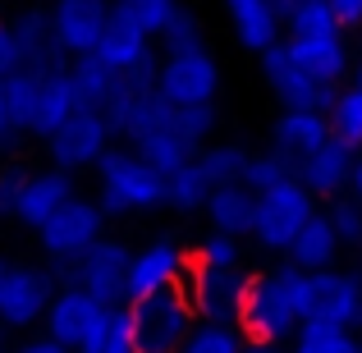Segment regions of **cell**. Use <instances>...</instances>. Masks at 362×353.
Here are the masks:
<instances>
[{
    "instance_id": "5",
    "label": "cell",
    "mask_w": 362,
    "mask_h": 353,
    "mask_svg": "<svg viewBox=\"0 0 362 353\" xmlns=\"http://www.w3.org/2000/svg\"><path fill=\"white\" fill-rule=\"evenodd\" d=\"M55 275L33 262H5L0 271V330H33L46 321L55 299Z\"/></svg>"
},
{
    "instance_id": "37",
    "label": "cell",
    "mask_w": 362,
    "mask_h": 353,
    "mask_svg": "<svg viewBox=\"0 0 362 353\" xmlns=\"http://www.w3.org/2000/svg\"><path fill=\"white\" fill-rule=\"evenodd\" d=\"M160 46H165V55L202 51V23H197V18L188 14L184 5H179V14L170 18V28H165V33H160Z\"/></svg>"
},
{
    "instance_id": "48",
    "label": "cell",
    "mask_w": 362,
    "mask_h": 353,
    "mask_svg": "<svg viewBox=\"0 0 362 353\" xmlns=\"http://www.w3.org/2000/svg\"><path fill=\"white\" fill-rule=\"evenodd\" d=\"M0 212H5V197H0Z\"/></svg>"
},
{
    "instance_id": "4",
    "label": "cell",
    "mask_w": 362,
    "mask_h": 353,
    "mask_svg": "<svg viewBox=\"0 0 362 353\" xmlns=\"http://www.w3.org/2000/svg\"><path fill=\"white\" fill-rule=\"evenodd\" d=\"M247 284H252V275L239 271V266H197L193 262L184 275V294L193 303V317L216 321V326H239Z\"/></svg>"
},
{
    "instance_id": "23",
    "label": "cell",
    "mask_w": 362,
    "mask_h": 353,
    "mask_svg": "<svg viewBox=\"0 0 362 353\" xmlns=\"http://www.w3.org/2000/svg\"><path fill=\"white\" fill-rule=\"evenodd\" d=\"M69 83H74V101L78 110H106L119 92V74L106 69L97 55H83V60H69Z\"/></svg>"
},
{
    "instance_id": "45",
    "label": "cell",
    "mask_w": 362,
    "mask_h": 353,
    "mask_svg": "<svg viewBox=\"0 0 362 353\" xmlns=\"http://www.w3.org/2000/svg\"><path fill=\"white\" fill-rule=\"evenodd\" d=\"M266 5H271V14H275V18H280V14H284V18H289V14H293V9H298V5H303V0H266Z\"/></svg>"
},
{
    "instance_id": "42",
    "label": "cell",
    "mask_w": 362,
    "mask_h": 353,
    "mask_svg": "<svg viewBox=\"0 0 362 353\" xmlns=\"http://www.w3.org/2000/svg\"><path fill=\"white\" fill-rule=\"evenodd\" d=\"M9 353H74V349H64L60 340H51L46 330H33V335H23Z\"/></svg>"
},
{
    "instance_id": "2",
    "label": "cell",
    "mask_w": 362,
    "mask_h": 353,
    "mask_svg": "<svg viewBox=\"0 0 362 353\" xmlns=\"http://www.w3.org/2000/svg\"><path fill=\"white\" fill-rule=\"evenodd\" d=\"M165 202V175L151 170L133 147H110L97 161V207L101 216H133Z\"/></svg>"
},
{
    "instance_id": "16",
    "label": "cell",
    "mask_w": 362,
    "mask_h": 353,
    "mask_svg": "<svg viewBox=\"0 0 362 353\" xmlns=\"http://www.w3.org/2000/svg\"><path fill=\"white\" fill-rule=\"evenodd\" d=\"M354 170H358V151L344 147L339 138H326L317 151L298 161V184L312 197H339L344 188H354Z\"/></svg>"
},
{
    "instance_id": "28",
    "label": "cell",
    "mask_w": 362,
    "mask_h": 353,
    "mask_svg": "<svg viewBox=\"0 0 362 353\" xmlns=\"http://www.w3.org/2000/svg\"><path fill=\"white\" fill-rule=\"evenodd\" d=\"M330 138H339L344 147H362V64L354 74V83H349L344 92H339V101L330 106Z\"/></svg>"
},
{
    "instance_id": "44",
    "label": "cell",
    "mask_w": 362,
    "mask_h": 353,
    "mask_svg": "<svg viewBox=\"0 0 362 353\" xmlns=\"http://www.w3.org/2000/svg\"><path fill=\"white\" fill-rule=\"evenodd\" d=\"M243 353H289V349H284V345H266V340H247Z\"/></svg>"
},
{
    "instance_id": "14",
    "label": "cell",
    "mask_w": 362,
    "mask_h": 353,
    "mask_svg": "<svg viewBox=\"0 0 362 353\" xmlns=\"http://www.w3.org/2000/svg\"><path fill=\"white\" fill-rule=\"evenodd\" d=\"M106 312H110V308H101V303L88 299L83 289L60 284V289H55V299H51V308H46L42 330H46L51 340H60L64 349L78 353L92 335H97V326H101V317H106Z\"/></svg>"
},
{
    "instance_id": "6",
    "label": "cell",
    "mask_w": 362,
    "mask_h": 353,
    "mask_svg": "<svg viewBox=\"0 0 362 353\" xmlns=\"http://www.w3.org/2000/svg\"><path fill=\"white\" fill-rule=\"evenodd\" d=\"M129 262H133V253L119 238H101L74 266H64V275H69L74 289L97 299L101 308H129Z\"/></svg>"
},
{
    "instance_id": "24",
    "label": "cell",
    "mask_w": 362,
    "mask_h": 353,
    "mask_svg": "<svg viewBox=\"0 0 362 353\" xmlns=\"http://www.w3.org/2000/svg\"><path fill=\"white\" fill-rule=\"evenodd\" d=\"M335 253H339V234H335V225H330V216H312L308 230H303V234L289 243V262L298 266L303 275L330 271Z\"/></svg>"
},
{
    "instance_id": "9",
    "label": "cell",
    "mask_w": 362,
    "mask_h": 353,
    "mask_svg": "<svg viewBox=\"0 0 362 353\" xmlns=\"http://www.w3.org/2000/svg\"><path fill=\"white\" fill-rule=\"evenodd\" d=\"M110 138H115V133H110L106 115H97V110H74V115L46 138V161H51V170H60V175L97 170V161L115 147Z\"/></svg>"
},
{
    "instance_id": "7",
    "label": "cell",
    "mask_w": 362,
    "mask_h": 353,
    "mask_svg": "<svg viewBox=\"0 0 362 353\" xmlns=\"http://www.w3.org/2000/svg\"><path fill=\"white\" fill-rule=\"evenodd\" d=\"M312 216H317V197H312L298 179H284V184L257 193V225H252V234H257L262 248H284V253H289V243L308 230Z\"/></svg>"
},
{
    "instance_id": "39",
    "label": "cell",
    "mask_w": 362,
    "mask_h": 353,
    "mask_svg": "<svg viewBox=\"0 0 362 353\" xmlns=\"http://www.w3.org/2000/svg\"><path fill=\"white\" fill-rule=\"evenodd\" d=\"M193 262L197 266H239V238H230V234H202L197 238V248H193Z\"/></svg>"
},
{
    "instance_id": "29",
    "label": "cell",
    "mask_w": 362,
    "mask_h": 353,
    "mask_svg": "<svg viewBox=\"0 0 362 353\" xmlns=\"http://www.w3.org/2000/svg\"><path fill=\"white\" fill-rule=\"evenodd\" d=\"M284 179H298V156H289V151H257V156H247V170H243V188H252V193H266V188L284 184Z\"/></svg>"
},
{
    "instance_id": "11",
    "label": "cell",
    "mask_w": 362,
    "mask_h": 353,
    "mask_svg": "<svg viewBox=\"0 0 362 353\" xmlns=\"http://www.w3.org/2000/svg\"><path fill=\"white\" fill-rule=\"evenodd\" d=\"M51 23V42L64 60H83L97 51L101 33L110 23V0H51L46 9Z\"/></svg>"
},
{
    "instance_id": "13",
    "label": "cell",
    "mask_w": 362,
    "mask_h": 353,
    "mask_svg": "<svg viewBox=\"0 0 362 353\" xmlns=\"http://www.w3.org/2000/svg\"><path fill=\"white\" fill-rule=\"evenodd\" d=\"M188 266H193V253H184L175 238H156V243L138 248L133 262H129V303L184 284Z\"/></svg>"
},
{
    "instance_id": "19",
    "label": "cell",
    "mask_w": 362,
    "mask_h": 353,
    "mask_svg": "<svg viewBox=\"0 0 362 353\" xmlns=\"http://www.w3.org/2000/svg\"><path fill=\"white\" fill-rule=\"evenodd\" d=\"M92 55L115 74H133V69H142V64H151V37L138 33L124 14L110 9V23H106V33H101V42H97Z\"/></svg>"
},
{
    "instance_id": "36",
    "label": "cell",
    "mask_w": 362,
    "mask_h": 353,
    "mask_svg": "<svg viewBox=\"0 0 362 353\" xmlns=\"http://www.w3.org/2000/svg\"><path fill=\"white\" fill-rule=\"evenodd\" d=\"M289 37H303V42H312V37H339V18L330 9V0H303L289 14Z\"/></svg>"
},
{
    "instance_id": "38",
    "label": "cell",
    "mask_w": 362,
    "mask_h": 353,
    "mask_svg": "<svg viewBox=\"0 0 362 353\" xmlns=\"http://www.w3.org/2000/svg\"><path fill=\"white\" fill-rule=\"evenodd\" d=\"M170 129L179 133V138L188 142V147H202L206 142V133L216 129V106H188V110H175V115H170Z\"/></svg>"
},
{
    "instance_id": "35",
    "label": "cell",
    "mask_w": 362,
    "mask_h": 353,
    "mask_svg": "<svg viewBox=\"0 0 362 353\" xmlns=\"http://www.w3.org/2000/svg\"><path fill=\"white\" fill-rule=\"evenodd\" d=\"M247 335L239 326H216V321H197L193 330H188L184 349L179 353H243Z\"/></svg>"
},
{
    "instance_id": "17",
    "label": "cell",
    "mask_w": 362,
    "mask_h": 353,
    "mask_svg": "<svg viewBox=\"0 0 362 353\" xmlns=\"http://www.w3.org/2000/svg\"><path fill=\"white\" fill-rule=\"evenodd\" d=\"M37 83H42V69H18L0 79V151H14L33 133Z\"/></svg>"
},
{
    "instance_id": "46",
    "label": "cell",
    "mask_w": 362,
    "mask_h": 353,
    "mask_svg": "<svg viewBox=\"0 0 362 353\" xmlns=\"http://www.w3.org/2000/svg\"><path fill=\"white\" fill-rule=\"evenodd\" d=\"M354 202L362 207V161H358V170H354Z\"/></svg>"
},
{
    "instance_id": "32",
    "label": "cell",
    "mask_w": 362,
    "mask_h": 353,
    "mask_svg": "<svg viewBox=\"0 0 362 353\" xmlns=\"http://www.w3.org/2000/svg\"><path fill=\"white\" fill-rule=\"evenodd\" d=\"M197 166L206 170L216 188L225 184H243V170H247V151L234 147V142H216V147H202L197 151Z\"/></svg>"
},
{
    "instance_id": "20",
    "label": "cell",
    "mask_w": 362,
    "mask_h": 353,
    "mask_svg": "<svg viewBox=\"0 0 362 353\" xmlns=\"http://www.w3.org/2000/svg\"><path fill=\"white\" fill-rule=\"evenodd\" d=\"M78 110L74 101V83H69V64L60 69H42V83H37V106H33V133L28 138H51L64 120Z\"/></svg>"
},
{
    "instance_id": "47",
    "label": "cell",
    "mask_w": 362,
    "mask_h": 353,
    "mask_svg": "<svg viewBox=\"0 0 362 353\" xmlns=\"http://www.w3.org/2000/svg\"><path fill=\"white\" fill-rule=\"evenodd\" d=\"M0 353H9V345H5V330H0Z\"/></svg>"
},
{
    "instance_id": "40",
    "label": "cell",
    "mask_w": 362,
    "mask_h": 353,
    "mask_svg": "<svg viewBox=\"0 0 362 353\" xmlns=\"http://www.w3.org/2000/svg\"><path fill=\"white\" fill-rule=\"evenodd\" d=\"M330 225H335L339 243H362V207L354 197H335V207H330Z\"/></svg>"
},
{
    "instance_id": "33",
    "label": "cell",
    "mask_w": 362,
    "mask_h": 353,
    "mask_svg": "<svg viewBox=\"0 0 362 353\" xmlns=\"http://www.w3.org/2000/svg\"><path fill=\"white\" fill-rule=\"evenodd\" d=\"M289 353H358V340H354V330L303 321L298 335H293V345H289Z\"/></svg>"
},
{
    "instance_id": "1",
    "label": "cell",
    "mask_w": 362,
    "mask_h": 353,
    "mask_svg": "<svg viewBox=\"0 0 362 353\" xmlns=\"http://www.w3.org/2000/svg\"><path fill=\"white\" fill-rule=\"evenodd\" d=\"M303 299H308V275L298 266H266L247 284L239 330L247 340H266V345H293L303 326Z\"/></svg>"
},
{
    "instance_id": "18",
    "label": "cell",
    "mask_w": 362,
    "mask_h": 353,
    "mask_svg": "<svg viewBox=\"0 0 362 353\" xmlns=\"http://www.w3.org/2000/svg\"><path fill=\"white\" fill-rule=\"evenodd\" d=\"M262 69H266V83L275 88V97L284 101V110H317L321 83H312L308 69L289 55V42H275L271 51H262Z\"/></svg>"
},
{
    "instance_id": "25",
    "label": "cell",
    "mask_w": 362,
    "mask_h": 353,
    "mask_svg": "<svg viewBox=\"0 0 362 353\" xmlns=\"http://www.w3.org/2000/svg\"><path fill=\"white\" fill-rule=\"evenodd\" d=\"M326 138H330V120L321 110H284L280 124H275V147L298 156V161L308 151H317Z\"/></svg>"
},
{
    "instance_id": "22",
    "label": "cell",
    "mask_w": 362,
    "mask_h": 353,
    "mask_svg": "<svg viewBox=\"0 0 362 353\" xmlns=\"http://www.w3.org/2000/svg\"><path fill=\"white\" fill-rule=\"evenodd\" d=\"M206 216H211V230L216 234H230V238L252 234V225H257V193H252V188H243V184H225V188H216V193H211Z\"/></svg>"
},
{
    "instance_id": "43",
    "label": "cell",
    "mask_w": 362,
    "mask_h": 353,
    "mask_svg": "<svg viewBox=\"0 0 362 353\" xmlns=\"http://www.w3.org/2000/svg\"><path fill=\"white\" fill-rule=\"evenodd\" d=\"M330 9H335L339 28H358L362 23V0H330Z\"/></svg>"
},
{
    "instance_id": "49",
    "label": "cell",
    "mask_w": 362,
    "mask_h": 353,
    "mask_svg": "<svg viewBox=\"0 0 362 353\" xmlns=\"http://www.w3.org/2000/svg\"><path fill=\"white\" fill-rule=\"evenodd\" d=\"M358 353H362V340H358Z\"/></svg>"
},
{
    "instance_id": "31",
    "label": "cell",
    "mask_w": 362,
    "mask_h": 353,
    "mask_svg": "<svg viewBox=\"0 0 362 353\" xmlns=\"http://www.w3.org/2000/svg\"><path fill=\"white\" fill-rule=\"evenodd\" d=\"M110 9L124 14L138 33L147 37H160L170 28V18L179 14V0H110Z\"/></svg>"
},
{
    "instance_id": "8",
    "label": "cell",
    "mask_w": 362,
    "mask_h": 353,
    "mask_svg": "<svg viewBox=\"0 0 362 353\" xmlns=\"http://www.w3.org/2000/svg\"><path fill=\"white\" fill-rule=\"evenodd\" d=\"M216 88H221V64L206 51H184V55H165L156 64V92L170 110H188V106H211Z\"/></svg>"
},
{
    "instance_id": "34",
    "label": "cell",
    "mask_w": 362,
    "mask_h": 353,
    "mask_svg": "<svg viewBox=\"0 0 362 353\" xmlns=\"http://www.w3.org/2000/svg\"><path fill=\"white\" fill-rule=\"evenodd\" d=\"M78 353H138V345H133V326H129V308H110L106 317H101L97 335H92Z\"/></svg>"
},
{
    "instance_id": "10",
    "label": "cell",
    "mask_w": 362,
    "mask_h": 353,
    "mask_svg": "<svg viewBox=\"0 0 362 353\" xmlns=\"http://www.w3.org/2000/svg\"><path fill=\"white\" fill-rule=\"evenodd\" d=\"M101 230H106L101 207L92 202V197H74V202H64L60 212H55L51 221L37 230V243H42V253L51 257V262L74 266L92 243H101V238H106Z\"/></svg>"
},
{
    "instance_id": "30",
    "label": "cell",
    "mask_w": 362,
    "mask_h": 353,
    "mask_svg": "<svg viewBox=\"0 0 362 353\" xmlns=\"http://www.w3.org/2000/svg\"><path fill=\"white\" fill-rule=\"evenodd\" d=\"M133 151H138V156L147 161L151 170H160V175H175L179 166H188V161L197 156V151L188 147V142L179 138L175 129H160V133H151V138H142Z\"/></svg>"
},
{
    "instance_id": "41",
    "label": "cell",
    "mask_w": 362,
    "mask_h": 353,
    "mask_svg": "<svg viewBox=\"0 0 362 353\" xmlns=\"http://www.w3.org/2000/svg\"><path fill=\"white\" fill-rule=\"evenodd\" d=\"M18 69H23V46H18V37H14V23L0 14V79H9V74H18Z\"/></svg>"
},
{
    "instance_id": "15",
    "label": "cell",
    "mask_w": 362,
    "mask_h": 353,
    "mask_svg": "<svg viewBox=\"0 0 362 353\" xmlns=\"http://www.w3.org/2000/svg\"><path fill=\"white\" fill-rule=\"evenodd\" d=\"M74 197H78L74 193V175H60V170H28L9 216H14L18 225H28V230H42V225L51 221L64 202H74Z\"/></svg>"
},
{
    "instance_id": "26",
    "label": "cell",
    "mask_w": 362,
    "mask_h": 353,
    "mask_svg": "<svg viewBox=\"0 0 362 353\" xmlns=\"http://www.w3.org/2000/svg\"><path fill=\"white\" fill-rule=\"evenodd\" d=\"M230 18H234V37L247 51H271L280 42V18L271 14L266 0H230Z\"/></svg>"
},
{
    "instance_id": "50",
    "label": "cell",
    "mask_w": 362,
    "mask_h": 353,
    "mask_svg": "<svg viewBox=\"0 0 362 353\" xmlns=\"http://www.w3.org/2000/svg\"><path fill=\"white\" fill-rule=\"evenodd\" d=\"M0 271H5V262H0Z\"/></svg>"
},
{
    "instance_id": "12",
    "label": "cell",
    "mask_w": 362,
    "mask_h": 353,
    "mask_svg": "<svg viewBox=\"0 0 362 353\" xmlns=\"http://www.w3.org/2000/svg\"><path fill=\"white\" fill-rule=\"evenodd\" d=\"M303 321H321V326H339V330H362V284L344 271L308 275Z\"/></svg>"
},
{
    "instance_id": "3",
    "label": "cell",
    "mask_w": 362,
    "mask_h": 353,
    "mask_svg": "<svg viewBox=\"0 0 362 353\" xmlns=\"http://www.w3.org/2000/svg\"><path fill=\"white\" fill-rule=\"evenodd\" d=\"M129 326H133L138 353H179L188 330L197 326V317H193V303H188L184 284H175V289L133 299L129 303Z\"/></svg>"
},
{
    "instance_id": "27",
    "label": "cell",
    "mask_w": 362,
    "mask_h": 353,
    "mask_svg": "<svg viewBox=\"0 0 362 353\" xmlns=\"http://www.w3.org/2000/svg\"><path fill=\"white\" fill-rule=\"evenodd\" d=\"M211 193H216V184L206 179V170L197 166V156L188 161V166H179L175 175H165V202L175 207V212H206Z\"/></svg>"
},
{
    "instance_id": "21",
    "label": "cell",
    "mask_w": 362,
    "mask_h": 353,
    "mask_svg": "<svg viewBox=\"0 0 362 353\" xmlns=\"http://www.w3.org/2000/svg\"><path fill=\"white\" fill-rule=\"evenodd\" d=\"M289 55L308 69L312 83H321V88H335L339 79H344L349 69V46L344 37H312V42H303V37H289Z\"/></svg>"
}]
</instances>
